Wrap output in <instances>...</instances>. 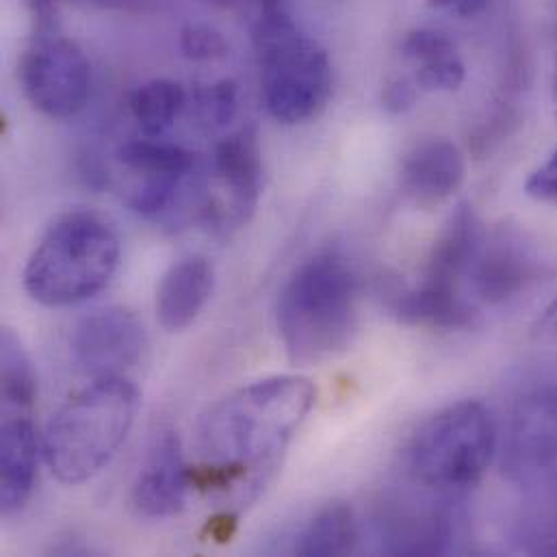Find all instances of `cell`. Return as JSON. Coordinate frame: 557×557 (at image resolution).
<instances>
[{"label":"cell","instance_id":"obj_1","mask_svg":"<svg viewBox=\"0 0 557 557\" xmlns=\"http://www.w3.org/2000/svg\"><path fill=\"white\" fill-rule=\"evenodd\" d=\"M317 391L308 377L274 375L220 399L198 425L205 465L233 469L244 480L270 467L308 419Z\"/></svg>","mask_w":557,"mask_h":557},{"label":"cell","instance_id":"obj_2","mask_svg":"<svg viewBox=\"0 0 557 557\" xmlns=\"http://www.w3.org/2000/svg\"><path fill=\"white\" fill-rule=\"evenodd\" d=\"M276 323L286 356L317 364L343 354L358 330V280L338 252H319L280 288Z\"/></svg>","mask_w":557,"mask_h":557},{"label":"cell","instance_id":"obj_3","mask_svg":"<svg viewBox=\"0 0 557 557\" xmlns=\"http://www.w3.org/2000/svg\"><path fill=\"white\" fill-rule=\"evenodd\" d=\"M139 410V391L128 377H96L48 421L44 458L63 484L96 478L128 438Z\"/></svg>","mask_w":557,"mask_h":557},{"label":"cell","instance_id":"obj_4","mask_svg":"<svg viewBox=\"0 0 557 557\" xmlns=\"http://www.w3.org/2000/svg\"><path fill=\"white\" fill-rule=\"evenodd\" d=\"M120 268V239L96 213L61 215L24 265V288L41 306L63 308L98 295Z\"/></svg>","mask_w":557,"mask_h":557},{"label":"cell","instance_id":"obj_5","mask_svg":"<svg viewBox=\"0 0 557 557\" xmlns=\"http://www.w3.org/2000/svg\"><path fill=\"white\" fill-rule=\"evenodd\" d=\"M497 454V425L491 410L475 399L451 404L412 434L406 465L414 486L462 497L486 473Z\"/></svg>","mask_w":557,"mask_h":557},{"label":"cell","instance_id":"obj_6","mask_svg":"<svg viewBox=\"0 0 557 557\" xmlns=\"http://www.w3.org/2000/svg\"><path fill=\"white\" fill-rule=\"evenodd\" d=\"M255 44L272 117L288 126L314 120L332 96V65L325 50L297 28L284 7L261 11Z\"/></svg>","mask_w":557,"mask_h":557},{"label":"cell","instance_id":"obj_7","mask_svg":"<svg viewBox=\"0 0 557 557\" xmlns=\"http://www.w3.org/2000/svg\"><path fill=\"white\" fill-rule=\"evenodd\" d=\"M17 74L28 102L50 120L74 117L87 104L91 65L85 52L61 33L33 35Z\"/></svg>","mask_w":557,"mask_h":557},{"label":"cell","instance_id":"obj_8","mask_svg":"<svg viewBox=\"0 0 557 557\" xmlns=\"http://www.w3.org/2000/svg\"><path fill=\"white\" fill-rule=\"evenodd\" d=\"M557 469V384H543L517 399L502 443V473L523 486Z\"/></svg>","mask_w":557,"mask_h":557},{"label":"cell","instance_id":"obj_9","mask_svg":"<svg viewBox=\"0 0 557 557\" xmlns=\"http://www.w3.org/2000/svg\"><path fill=\"white\" fill-rule=\"evenodd\" d=\"M456 497L430 491V497H393L382 504L377 536L393 556H438L454 549L458 534Z\"/></svg>","mask_w":557,"mask_h":557},{"label":"cell","instance_id":"obj_10","mask_svg":"<svg viewBox=\"0 0 557 557\" xmlns=\"http://www.w3.org/2000/svg\"><path fill=\"white\" fill-rule=\"evenodd\" d=\"M146 327L124 306L89 312L72 334V351L81 369L96 377H126L144 356Z\"/></svg>","mask_w":557,"mask_h":557},{"label":"cell","instance_id":"obj_11","mask_svg":"<svg viewBox=\"0 0 557 557\" xmlns=\"http://www.w3.org/2000/svg\"><path fill=\"white\" fill-rule=\"evenodd\" d=\"M541 276V259L521 239L499 233L484 237L469 280L484 304L499 306L525 293Z\"/></svg>","mask_w":557,"mask_h":557},{"label":"cell","instance_id":"obj_12","mask_svg":"<svg viewBox=\"0 0 557 557\" xmlns=\"http://www.w3.org/2000/svg\"><path fill=\"white\" fill-rule=\"evenodd\" d=\"M191 488V473L183 458L181 441L174 432H163L135 480L133 504L148 519H168L185 508Z\"/></svg>","mask_w":557,"mask_h":557},{"label":"cell","instance_id":"obj_13","mask_svg":"<svg viewBox=\"0 0 557 557\" xmlns=\"http://www.w3.org/2000/svg\"><path fill=\"white\" fill-rule=\"evenodd\" d=\"M465 157L445 137L419 139L401 161V189L421 207L451 198L465 183Z\"/></svg>","mask_w":557,"mask_h":557},{"label":"cell","instance_id":"obj_14","mask_svg":"<svg viewBox=\"0 0 557 557\" xmlns=\"http://www.w3.org/2000/svg\"><path fill=\"white\" fill-rule=\"evenodd\" d=\"M215 172L231 194V220L235 224L248 222L259 205L263 181L261 144L252 126H246L218 144Z\"/></svg>","mask_w":557,"mask_h":557},{"label":"cell","instance_id":"obj_15","mask_svg":"<svg viewBox=\"0 0 557 557\" xmlns=\"http://www.w3.org/2000/svg\"><path fill=\"white\" fill-rule=\"evenodd\" d=\"M215 290V268L205 257L174 263L157 288V319L168 332L187 330Z\"/></svg>","mask_w":557,"mask_h":557},{"label":"cell","instance_id":"obj_16","mask_svg":"<svg viewBox=\"0 0 557 557\" xmlns=\"http://www.w3.org/2000/svg\"><path fill=\"white\" fill-rule=\"evenodd\" d=\"M482 242L484 231L478 215L469 205H460L436 237L421 282L436 288L460 290V282L471 274Z\"/></svg>","mask_w":557,"mask_h":557},{"label":"cell","instance_id":"obj_17","mask_svg":"<svg viewBox=\"0 0 557 557\" xmlns=\"http://www.w3.org/2000/svg\"><path fill=\"white\" fill-rule=\"evenodd\" d=\"M39 443L24 412L7 414L0 432V508L13 515L26 506L37 480Z\"/></svg>","mask_w":557,"mask_h":557},{"label":"cell","instance_id":"obj_18","mask_svg":"<svg viewBox=\"0 0 557 557\" xmlns=\"http://www.w3.org/2000/svg\"><path fill=\"white\" fill-rule=\"evenodd\" d=\"M510 539L528 556H557V469L523 484Z\"/></svg>","mask_w":557,"mask_h":557},{"label":"cell","instance_id":"obj_19","mask_svg":"<svg viewBox=\"0 0 557 557\" xmlns=\"http://www.w3.org/2000/svg\"><path fill=\"white\" fill-rule=\"evenodd\" d=\"M393 314L417 327L469 330L478 323V308L460 293L419 282L393 297Z\"/></svg>","mask_w":557,"mask_h":557},{"label":"cell","instance_id":"obj_20","mask_svg":"<svg viewBox=\"0 0 557 557\" xmlns=\"http://www.w3.org/2000/svg\"><path fill=\"white\" fill-rule=\"evenodd\" d=\"M360 530L351 506L330 502L299 534L295 554L304 557L349 556L358 552Z\"/></svg>","mask_w":557,"mask_h":557},{"label":"cell","instance_id":"obj_21","mask_svg":"<svg viewBox=\"0 0 557 557\" xmlns=\"http://www.w3.org/2000/svg\"><path fill=\"white\" fill-rule=\"evenodd\" d=\"M187 94L181 83L154 78L139 85L131 96V113L146 135H163L185 109Z\"/></svg>","mask_w":557,"mask_h":557},{"label":"cell","instance_id":"obj_22","mask_svg":"<svg viewBox=\"0 0 557 557\" xmlns=\"http://www.w3.org/2000/svg\"><path fill=\"white\" fill-rule=\"evenodd\" d=\"M120 161L144 178L152 176H191L196 159L189 150L159 141L157 137L133 139L120 148Z\"/></svg>","mask_w":557,"mask_h":557},{"label":"cell","instance_id":"obj_23","mask_svg":"<svg viewBox=\"0 0 557 557\" xmlns=\"http://www.w3.org/2000/svg\"><path fill=\"white\" fill-rule=\"evenodd\" d=\"M0 380L7 410L26 412L33 408L37 399V377L26 349L9 327L0 334Z\"/></svg>","mask_w":557,"mask_h":557},{"label":"cell","instance_id":"obj_24","mask_svg":"<svg viewBox=\"0 0 557 557\" xmlns=\"http://www.w3.org/2000/svg\"><path fill=\"white\" fill-rule=\"evenodd\" d=\"M465 78H467L465 63L460 61L458 52H451L441 59L421 63L414 76V83L423 91H456L462 87Z\"/></svg>","mask_w":557,"mask_h":557},{"label":"cell","instance_id":"obj_25","mask_svg":"<svg viewBox=\"0 0 557 557\" xmlns=\"http://www.w3.org/2000/svg\"><path fill=\"white\" fill-rule=\"evenodd\" d=\"M181 50L191 61H215L228 54L224 35L207 24H189L181 33Z\"/></svg>","mask_w":557,"mask_h":557},{"label":"cell","instance_id":"obj_26","mask_svg":"<svg viewBox=\"0 0 557 557\" xmlns=\"http://www.w3.org/2000/svg\"><path fill=\"white\" fill-rule=\"evenodd\" d=\"M401 50L417 65L456 52L451 39L445 33L434 30V28H414V30H410L406 35L404 44H401Z\"/></svg>","mask_w":557,"mask_h":557},{"label":"cell","instance_id":"obj_27","mask_svg":"<svg viewBox=\"0 0 557 557\" xmlns=\"http://www.w3.org/2000/svg\"><path fill=\"white\" fill-rule=\"evenodd\" d=\"M237 104H239V87L231 78H224V81L215 83L207 91V98H205V107L209 111V117L220 126L233 122V117L237 115Z\"/></svg>","mask_w":557,"mask_h":557},{"label":"cell","instance_id":"obj_28","mask_svg":"<svg viewBox=\"0 0 557 557\" xmlns=\"http://www.w3.org/2000/svg\"><path fill=\"white\" fill-rule=\"evenodd\" d=\"M525 191L543 205L557 207V152L528 178Z\"/></svg>","mask_w":557,"mask_h":557},{"label":"cell","instance_id":"obj_29","mask_svg":"<svg viewBox=\"0 0 557 557\" xmlns=\"http://www.w3.org/2000/svg\"><path fill=\"white\" fill-rule=\"evenodd\" d=\"M419 87L414 81L408 78H393L386 83L382 91V104L388 113H406L417 102Z\"/></svg>","mask_w":557,"mask_h":557},{"label":"cell","instance_id":"obj_30","mask_svg":"<svg viewBox=\"0 0 557 557\" xmlns=\"http://www.w3.org/2000/svg\"><path fill=\"white\" fill-rule=\"evenodd\" d=\"M33 35H54L59 33V13L54 0H26Z\"/></svg>","mask_w":557,"mask_h":557},{"label":"cell","instance_id":"obj_31","mask_svg":"<svg viewBox=\"0 0 557 557\" xmlns=\"http://www.w3.org/2000/svg\"><path fill=\"white\" fill-rule=\"evenodd\" d=\"M428 2L432 7H447L462 17H473V15L482 13L491 0H428Z\"/></svg>","mask_w":557,"mask_h":557},{"label":"cell","instance_id":"obj_32","mask_svg":"<svg viewBox=\"0 0 557 557\" xmlns=\"http://www.w3.org/2000/svg\"><path fill=\"white\" fill-rule=\"evenodd\" d=\"M534 332L541 336V338H549V341H556L557 338V299L552 301L547 306V310L543 312V317L539 319Z\"/></svg>","mask_w":557,"mask_h":557},{"label":"cell","instance_id":"obj_33","mask_svg":"<svg viewBox=\"0 0 557 557\" xmlns=\"http://www.w3.org/2000/svg\"><path fill=\"white\" fill-rule=\"evenodd\" d=\"M211 536L213 539H220V541H224V539H231L233 536V528H235V519H228V517H224V519H215V521H211Z\"/></svg>","mask_w":557,"mask_h":557},{"label":"cell","instance_id":"obj_34","mask_svg":"<svg viewBox=\"0 0 557 557\" xmlns=\"http://www.w3.org/2000/svg\"><path fill=\"white\" fill-rule=\"evenodd\" d=\"M107 7H117V9H137L144 7L148 0H100Z\"/></svg>","mask_w":557,"mask_h":557},{"label":"cell","instance_id":"obj_35","mask_svg":"<svg viewBox=\"0 0 557 557\" xmlns=\"http://www.w3.org/2000/svg\"><path fill=\"white\" fill-rule=\"evenodd\" d=\"M207 2H213V4H231L235 0H207Z\"/></svg>","mask_w":557,"mask_h":557},{"label":"cell","instance_id":"obj_36","mask_svg":"<svg viewBox=\"0 0 557 557\" xmlns=\"http://www.w3.org/2000/svg\"><path fill=\"white\" fill-rule=\"evenodd\" d=\"M554 96H556V100H557V72H556V81H554Z\"/></svg>","mask_w":557,"mask_h":557}]
</instances>
